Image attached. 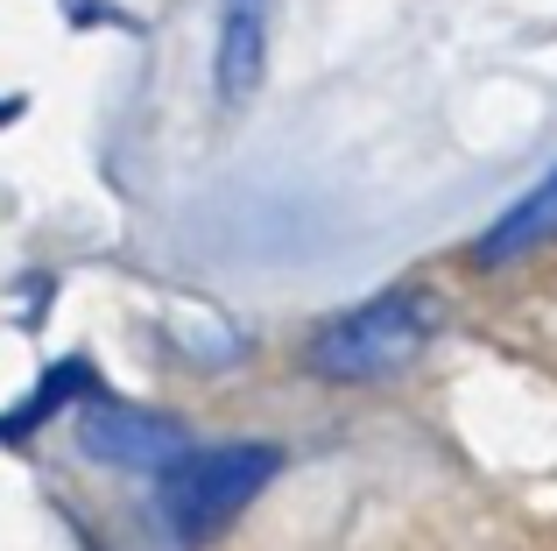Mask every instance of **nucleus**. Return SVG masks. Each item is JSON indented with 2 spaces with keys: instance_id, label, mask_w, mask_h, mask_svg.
Listing matches in <instances>:
<instances>
[{
  "instance_id": "obj_1",
  "label": "nucleus",
  "mask_w": 557,
  "mask_h": 551,
  "mask_svg": "<svg viewBox=\"0 0 557 551\" xmlns=\"http://www.w3.org/2000/svg\"><path fill=\"white\" fill-rule=\"evenodd\" d=\"M431 332H437V297L423 283H395L381 297L354 304L346 318L318 326L311 375H325V382H381V375L409 368Z\"/></svg>"
},
{
  "instance_id": "obj_2",
  "label": "nucleus",
  "mask_w": 557,
  "mask_h": 551,
  "mask_svg": "<svg viewBox=\"0 0 557 551\" xmlns=\"http://www.w3.org/2000/svg\"><path fill=\"white\" fill-rule=\"evenodd\" d=\"M283 453L275 445H212V453H184L177 467L156 481V510L177 538H212L226 530L261 488L275 481Z\"/></svg>"
},
{
  "instance_id": "obj_3",
  "label": "nucleus",
  "mask_w": 557,
  "mask_h": 551,
  "mask_svg": "<svg viewBox=\"0 0 557 551\" xmlns=\"http://www.w3.org/2000/svg\"><path fill=\"white\" fill-rule=\"evenodd\" d=\"M78 453L92 467H121V474H170L184 460V425L141 403H113L92 396L78 411Z\"/></svg>"
},
{
  "instance_id": "obj_4",
  "label": "nucleus",
  "mask_w": 557,
  "mask_h": 551,
  "mask_svg": "<svg viewBox=\"0 0 557 551\" xmlns=\"http://www.w3.org/2000/svg\"><path fill=\"white\" fill-rule=\"evenodd\" d=\"M269 14H275V0H219V50H212L219 107H240L261 85V64H269Z\"/></svg>"
},
{
  "instance_id": "obj_5",
  "label": "nucleus",
  "mask_w": 557,
  "mask_h": 551,
  "mask_svg": "<svg viewBox=\"0 0 557 551\" xmlns=\"http://www.w3.org/2000/svg\"><path fill=\"white\" fill-rule=\"evenodd\" d=\"M544 241H557V170L522 198V206H508L502 220L487 226V241L473 248V262H516V255L544 248Z\"/></svg>"
},
{
  "instance_id": "obj_6",
  "label": "nucleus",
  "mask_w": 557,
  "mask_h": 551,
  "mask_svg": "<svg viewBox=\"0 0 557 551\" xmlns=\"http://www.w3.org/2000/svg\"><path fill=\"white\" fill-rule=\"evenodd\" d=\"M78 389H85V360H64V368H50V375H42V389L22 403V411H8V417H0V439H28V431H36L42 417L57 411V403H71Z\"/></svg>"
},
{
  "instance_id": "obj_7",
  "label": "nucleus",
  "mask_w": 557,
  "mask_h": 551,
  "mask_svg": "<svg viewBox=\"0 0 557 551\" xmlns=\"http://www.w3.org/2000/svg\"><path fill=\"white\" fill-rule=\"evenodd\" d=\"M14 113H22V99H0V127H8V121H14Z\"/></svg>"
}]
</instances>
